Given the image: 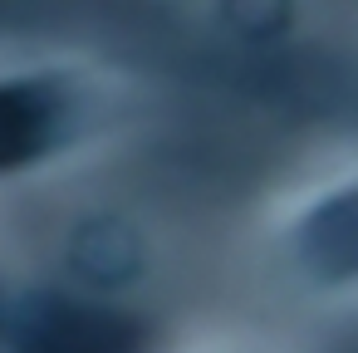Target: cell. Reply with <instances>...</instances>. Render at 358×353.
I'll use <instances>...</instances> for the list:
<instances>
[{
	"mask_svg": "<svg viewBox=\"0 0 358 353\" xmlns=\"http://www.w3.org/2000/svg\"><path fill=\"white\" fill-rule=\"evenodd\" d=\"M25 348L30 353H133L123 324L79 314V309H55V314L35 319V333Z\"/></svg>",
	"mask_w": 358,
	"mask_h": 353,
	"instance_id": "obj_1",
	"label": "cell"
},
{
	"mask_svg": "<svg viewBox=\"0 0 358 353\" xmlns=\"http://www.w3.org/2000/svg\"><path fill=\"white\" fill-rule=\"evenodd\" d=\"M50 143V103L35 89H0V167H20Z\"/></svg>",
	"mask_w": 358,
	"mask_h": 353,
	"instance_id": "obj_2",
	"label": "cell"
}]
</instances>
